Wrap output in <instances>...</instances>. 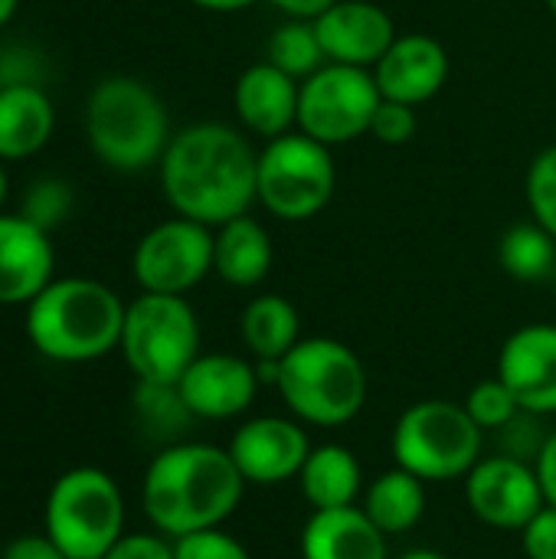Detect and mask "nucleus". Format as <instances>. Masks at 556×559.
Returning <instances> with one entry per match:
<instances>
[{
	"mask_svg": "<svg viewBox=\"0 0 556 559\" xmlns=\"http://www.w3.org/2000/svg\"><path fill=\"white\" fill-rule=\"evenodd\" d=\"M482 426L449 400L413 403L393 429V459L423 481L465 478L482 462Z\"/></svg>",
	"mask_w": 556,
	"mask_h": 559,
	"instance_id": "7",
	"label": "nucleus"
},
{
	"mask_svg": "<svg viewBox=\"0 0 556 559\" xmlns=\"http://www.w3.org/2000/svg\"><path fill=\"white\" fill-rule=\"evenodd\" d=\"M498 377L508 383L521 409L556 413V328L528 324L514 331L498 357Z\"/></svg>",
	"mask_w": 556,
	"mask_h": 559,
	"instance_id": "16",
	"label": "nucleus"
},
{
	"mask_svg": "<svg viewBox=\"0 0 556 559\" xmlns=\"http://www.w3.org/2000/svg\"><path fill=\"white\" fill-rule=\"evenodd\" d=\"M102 559H174V544L154 534H125Z\"/></svg>",
	"mask_w": 556,
	"mask_h": 559,
	"instance_id": "35",
	"label": "nucleus"
},
{
	"mask_svg": "<svg viewBox=\"0 0 556 559\" xmlns=\"http://www.w3.org/2000/svg\"><path fill=\"white\" fill-rule=\"evenodd\" d=\"M16 7H20V0H0V26H7L13 20Z\"/></svg>",
	"mask_w": 556,
	"mask_h": 559,
	"instance_id": "41",
	"label": "nucleus"
},
{
	"mask_svg": "<svg viewBox=\"0 0 556 559\" xmlns=\"http://www.w3.org/2000/svg\"><path fill=\"white\" fill-rule=\"evenodd\" d=\"M298 79L285 75L272 62L249 66L233 92L236 115L252 134L275 141L298 124Z\"/></svg>",
	"mask_w": 556,
	"mask_h": 559,
	"instance_id": "19",
	"label": "nucleus"
},
{
	"mask_svg": "<svg viewBox=\"0 0 556 559\" xmlns=\"http://www.w3.org/2000/svg\"><path fill=\"white\" fill-rule=\"evenodd\" d=\"M462 406L482 429H495V432L521 413V403L514 400V393L508 390V383L501 377L482 380L478 386H472V393Z\"/></svg>",
	"mask_w": 556,
	"mask_h": 559,
	"instance_id": "29",
	"label": "nucleus"
},
{
	"mask_svg": "<svg viewBox=\"0 0 556 559\" xmlns=\"http://www.w3.org/2000/svg\"><path fill=\"white\" fill-rule=\"evenodd\" d=\"M554 285H556V272H554Z\"/></svg>",
	"mask_w": 556,
	"mask_h": 559,
	"instance_id": "46",
	"label": "nucleus"
},
{
	"mask_svg": "<svg viewBox=\"0 0 556 559\" xmlns=\"http://www.w3.org/2000/svg\"><path fill=\"white\" fill-rule=\"evenodd\" d=\"M275 10H282V13H288L292 20H308V23H315L321 13H328L338 0H269Z\"/></svg>",
	"mask_w": 556,
	"mask_h": 559,
	"instance_id": "39",
	"label": "nucleus"
},
{
	"mask_svg": "<svg viewBox=\"0 0 556 559\" xmlns=\"http://www.w3.org/2000/svg\"><path fill=\"white\" fill-rule=\"evenodd\" d=\"M118 347L138 380L177 383L200 357V321L184 295L141 292L125 308Z\"/></svg>",
	"mask_w": 556,
	"mask_h": 559,
	"instance_id": "8",
	"label": "nucleus"
},
{
	"mask_svg": "<svg viewBox=\"0 0 556 559\" xmlns=\"http://www.w3.org/2000/svg\"><path fill=\"white\" fill-rule=\"evenodd\" d=\"M242 341L256 360H282L298 344V311L282 295H259L242 311Z\"/></svg>",
	"mask_w": 556,
	"mask_h": 559,
	"instance_id": "25",
	"label": "nucleus"
},
{
	"mask_svg": "<svg viewBox=\"0 0 556 559\" xmlns=\"http://www.w3.org/2000/svg\"><path fill=\"white\" fill-rule=\"evenodd\" d=\"M56 128L49 95L33 82H7L0 88V160H26L46 147Z\"/></svg>",
	"mask_w": 556,
	"mask_h": 559,
	"instance_id": "21",
	"label": "nucleus"
},
{
	"mask_svg": "<svg viewBox=\"0 0 556 559\" xmlns=\"http://www.w3.org/2000/svg\"><path fill=\"white\" fill-rule=\"evenodd\" d=\"M265 52H269L265 62H272L275 69H282L292 79H308L324 62V49H321L318 29L308 20H288L285 26H279L269 36V49Z\"/></svg>",
	"mask_w": 556,
	"mask_h": 559,
	"instance_id": "28",
	"label": "nucleus"
},
{
	"mask_svg": "<svg viewBox=\"0 0 556 559\" xmlns=\"http://www.w3.org/2000/svg\"><path fill=\"white\" fill-rule=\"evenodd\" d=\"M374 79L383 98L403 105L429 102L449 79V52L439 39L423 33L397 36L383 59L374 66Z\"/></svg>",
	"mask_w": 556,
	"mask_h": 559,
	"instance_id": "17",
	"label": "nucleus"
},
{
	"mask_svg": "<svg viewBox=\"0 0 556 559\" xmlns=\"http://www.w3.org/2000/svg\"><path fill=\"white\" fill-rule=\"evenodd\" d=\"M528 203L534 223H541L556 239V144L541 151L528 170Z\"/></svg>",
	"mask_w": 556,
	"mask_h": 559,
	"instance_id": "30",
	"label": "nucleus"
},
{
	"mask_svg": "<svg viewBox=\"0 0 556 559\" xmlns=\"http://www.w3.org/2000/svg\"><path fill=\"white\" fill-rule=\"evenodd\" d=\"M498 259L518 282H547L556 272V239L541 223H518L501 236Z\"/></svg>",
	"mask_w": 556,
	"mask_h": 559,
	"instance_id": "26",
	"label": "nucleus"
},
{
	"mask_svg": "<svg viewBox=\"0 0 556 559\" xmlns=\"http://www.w3.org/2000/svg\"><path fill=\"white\" fill-rule=\"evenodd\" d=\"M334 193V160L328 144L305 131H288L265 144L256 170V200L285 223L318 216Z\"/></svg>",
	"mask_w": 556,
	"mask_h": 559,
	"instance_id": "9",
	"label": "nucleus"
},
{
	"mask_svg": "<svg viewBox=\"0 0 556 559\" xmlns=\"http://www.w3.org/2000/svg\"><path fill=\"white\" fill-rule=\"evenodd\" d=\"M226 452L233 455L246 485H282L301 472L305 459L311 455V442L298 423L262 416L242 423Z\"/></svg>",
	"mask_w": 556,
	"mask_h": 559,
	"instance_id": "13",
	"label": "nucleus"
},
{
	"mask_svg": "<svg viewBox=\"0 0 556 559\" xmlns=\"http://www.w3.org/2000/svg\"><path fill=\"white\" fill-rule=\"evenodd\" d=\"M544 3L551 7V13H554V16H556V0H544Z\"/></svg>",
	"mask_w": 556,
	"mask_h": 559,
	"instance_id": "44",
	"label": "nucleus"
},
{
	"mask_svg": "<svg viewBox=\"0 0 556 559\" xmlns=\"http://www.w3.org/2000/svg\"><path fill=\"white\" fill-rule=\"evenodd\" d=\"M547 439H551V432H544V416L541 413H528V409H521L511 423H505L498 429V442L505 449L501 455L528 462V465L537 462V455L547 445Z\"/></svg>",
	"mask_w": 556,
	"mask_h": 559,
	"instance_id": "31",
	"label": "nucleus"
},
{
	"mask_svg": "<svg viewBox=\"0 0 556 559\" xmlns=\"http://www.w3.org/2000/svg\"><path fill=\"white\" fill-rule=\"evenodd\" d=\"M46 534L69 559H102L125 537V498L102 468H72L46 498Z\"/></svg>",
	"mask_w": 556,
	"mask_h": 559,
	"instance_id": "6",
	"label": "nucleus"
},
{
	"mask_svg": "<svg viewBox=\"0 0 556 559\" xmlns=\"http://www.w3.org/2000/svg\"><path fill=\"white\" fill-rule=\"evenodd\" d=\"M301 559H390L387 534L364 508L315 511L301 531Z\"/></svg>",
	"mask_w": 556,
	"mask_h": 559,
	"instance_id": "20",
	"label": "nucleus"
},
{
	"mask_svg": "<svg viewBox=\"0 0 556 559\" xmlns=\"http://www.w3.org/2000/svg\"><path fill=\"white\" fill-rule=\"evenodd\" d=\"M364 514L387 537H397V534L413 531L423 521V514H426V488H423V478H416L413 472H406L400 465L390 468V472H383L367 488Z\"/></svg>",
	"mask_w": 556,
	"mask_h": 559,
	"instance_id": "24",
	"label": "nucleus"
},
{
	"mask_svg": "<svg viewBox=\"0 0 556 559\" xmlns=\"http://www.w3.org/2000/svg\"><path fill=\"white\" fill-rule=\"evenodd\" d=\"M0 559H69L56 540L43 531V534H20L13 537L7 547H3V557Z\"/></svg>",
	"mask_w": 556,
	"mask_h": 559,
	"instance_id": "37",
	"label": "nucleus"
},
{
	"mask_svg": "<svg viewBox=\"0 0 556 559\" xmlns=\"http://www.w3.org/2000/svg\"><path fill=\"white\" fill-rule=\"evenodd\" d=\"M184 403L197 419H233L246 413L259 393L256 367L233 354H200L177 380Z\"/></svg>",
	"mask_w": 556,
	"mask_h": 559,
	"instance_id": "15",
	"label": "nucleus"
},
{
	"mask_svg": "<svg viewBox=\"0 0 556 559\" xmlns=\"http://www.w3.org/2000/svg\"><path fill=\"white\" fill-rule=\"evenodd\" d=\"M213 269L233 288L259 285L272 269V239L252 216H236L213 236Z\"/></svg>",
	"mask_w": 556,
	"mask_h": 559,
	"instance_id": "22",
	"label": "nucleus"
},
{
	"mask_svg": "<svg viewBox=\"0 0 556 559\" xmlns=\"http://www.w3.org/2000/svg\"><path fill=\"white\" fill-rule=\"evenodd\" d=\"M416 108L413 105H403V102H390L383 98L374 111V121H370V134L383 144H406L413 134H416Z\"/></svg>",
	"mask_w": 556,
	"mask_h": 559,
	"instance_id": "33",
	"label": "nucleus"
},
{
	"mask_svg": "<svg viewBox=\"0 0 556 559\" xmlns=\"http://www.w3.org/2000/svg\"><path fill=\"white\" fill-rule=\"evenodd\" d=\"M190 3L200 10H213V13H236V10L252 7L256 0H190Z\"/></svg>",
	"mask_w": 556,
	"mask_h": 559,
	"instance_id": "40",
	"label": "nucleus"
},
{
	"mask_svg": "<svg viewBox=\"0 0 556 559\" xmlns=\"http://www.w3.org/2000/svg\"><path fill=\"white\" fill-rule=\"evenodd\" d=\"M7 203V170H3V160H0V210Z\"/></svg>",
	"mask_w": 556,
	"mask_h": 559,
	"instance_id": "43",
	"label": "nucleus"
},
{
	"mask_svg": "<svg viewBox=\"0 0 556 559\" xmlns=\"http://www.w3.org/2000/svg\"><path fill=\"white\" fill-rule=\"evenodd\" d=\"M52 242L29 216L0 213V305H29L52 282Z\"/></svg>",
	"mask_w": 556,
	"mask_h": 559,
	"instance_id": "18",
	"label": "nucleus"
},
{
	"mask_svg": "<svg viewBox=\"0 0 556 559\" xmlns=\"http://www.w3.org/2000/svg\"><path fill=\"white\" fill-rule=\"evenodd\" d=\"M301 495L315 511H331V508H351L354 498L360 495L364 475L360 462L351 449L344 445H318L305 459L301 472Z\"/></svg>",
	"mask_w": 556,
	"mask_h": 559,
	"instance_id": "23",
	"label": "nucleus"
},
{
	"mask_svg": "<svg viewBox=\"0 0 556 559\" xmlns=\"http://www.w3.org/2000/svg\"><path fill=\"white\" fill-rule=\"evenodd\" d=\"M465 501L478 521L498 531H524L547 504L534 465L495 455L465 475Z\"/></svg>",
	"mask_w": 556,
	"mask_h": 559,
	"instance_id": "12",
	"label": "nucleus"
},
{
	"mask_svg": "<svg viewBox=\"0 0 556 559\" xmlns=\"http://www.w3.org/2000/svg\"><path fill=\"white\" fill-rule=\"evenodd\" d=\"M85 134L102 164L131 174L164 157L170 121L151 85L131 75H108L88 95Z\"/></svg>",
	"mask_w": 556,
	"mask_h": 559,
	"instance_id": "4",
	"label": "nucleus"
},
{
	"mask_svg": "<svg viewBox=\"0 0 556 559\" xmlns=\"http://www.w3.org/2000/svg\"><path fill=\"white\" fill-rule=\"evenodd\" d=\"M213 269V233L210 226L177 216L147 229L134 249L131 272L144 292L187 295Z\"/></svg>",
	"mask_w": 556,
	"mask_h": 559,
	"instance_id": "11",
	"label": "nucleus"
},
{
	"mask_svg": "<svg viewBox=\"0 0 556 559\" xmlns=\"http://www.w3.org/2000/svg\"><path fill=\"white\" fill-rule=\"evenodd\" d=\"M62 213H66V190L59 183H46V187H36V193L26 200V213L23 216H29L33 223H39L46 229Z\"/></svg>",
	"mask_w": 556,
	"mask_h": 559,
	"instance_id": "36",
	"label": "nucleus"
},
{
	"mask_svg": "<svg viewBox=\"0 0 556 559\" xmlns=\"http://www.w3.org/2000/svg\"><path fill=\"white\" fill-rule=\"evenodd\" d=\"M285 406L311 426H344L367 403V370L360 357L331 337L298 341L279 360V386Z\"/></svg>",
	"mask_w": 556,
	"mask_h": 559,
	"instance_id": "5",
	"label": "nucleus"
},
{
	"mask_svg": "<svg viewBox=\"0 0 556 559\" xmlns=\"http://www.w3.org/2000/svg\"><path fill=\"white\" fill-rule=\"evenodd\" d=\"M528 559H556V508L544 504L534 521L521 531Z\"/></svg>",
	"mask_w": 556,
	"mask_h": 559,
	"instance_id": "34",
	"label": "nucleus"
},
{
	"mask_svg": "<svg viewBox=\"0 0 556 559\" xmlns=\"http://www.w3.org/2000/svg\"><path fill=\"white\" fill-rule=\"evenodd\" d=\"M534 472H537V481L544 488V501L556 508V429L551 432L547 445L541 449V455L534 462Z\"/></svg>",
	"mask_w": 556,
	"mask_h": 559,
	"instance_id": "38",
	"label": "nucleus"
},
{
	"mask_svg": "<svg viewBox=\"0 0 556 559\" xmlns=\"http://www.w3.org/2000/svg\"><path fill=\"white\" fill-rule=\"evenodd\" d=\"M383 102L377 79L357 66H321L301 82L298 128L321 144H347L370 131L374 111Z\"/></svg>",
	"mask_w": 556,
	"mask_h": 559,
	"instance_id": "10",
	"label": "nucleus"
},
{
	"mask_svg": "<svg viewBox=\"0 0 556 559\" xmlns=\"http://www.w3.org/2000/svg\"><path fill=\"white\" fill-rule=\"evenodd\" d=\"M125 308L95 278H52L26 305V337L46 360L88 364L121 344Z\"/></svg>",
	"mask_w": 556,
	"mask_h": 559,
	"instance_id": "3",
	"label": "nucleus"
},
{
	"mask_svg": "<svg viewBox=\"0 0 556 559\" xmlns=\"http://www.w3.org/2000/svg\"><path fill=\"white\" fill-rule=\"evenodd\" d=\"M256 170L259 154L236 128L200 121L170 138L161 157V187L177 216L223 226L252 206Z\"/></svg>",
	"mask_w": 556,
	"mask_h": 559,
	"instance_id": "1",
	"label": "nucleus"
},
{
	"mask_svg": "<svg viewBox=\"0 0 556 559\" xmlns=\"http://www.w3.org/2000/svg\"><path fill=\"white\" fill-rule=\"evenodd\" d=\"M242 491L246 478L226 449L174 442L151 459L141 485V504L161 534L184 537L220 527L226 518H233Z\"/></svg>",
	"mask_w": 556,
	"mask_h": 559,
	"instance_id": "2",
	"label": "nucleus"
},
{
	"mask_svg": "<svg viewBox=\"0 0 556 559\" xmlns=\"http://www.w3.org/2000/svg\"><path fill=\"white\" fill-rule=\"evenodd\" d=\"M3 85H7V72L0 69V88H3Z\"/></svg>",
	"mask_w": 556,
	"mask_h": 559,
	"instance_id": "45",
	"label": "nucleus"
},
{
	"mask_svg": "<svg viewBox=\"0 0 556 559\" xmlns=\"http://www.w3.org/2000/svg\"><path fill=\"white\" fill-rule=\"evenodd\" d=\"M324 59L338 66H377L397 39L390 13L370 0H338L315 20Z\"/></svg>",
	"mask_w": 556,
	"mask_h": 559,
	"instance_id": "14",
	"label": "nucleus"
},
{
	"mask_svg": "<svg viewBox=\"0 0 556 559\" xmlns=\"http://www.w3.org/2000/svg\"><path fill=\"white\" fill-rule=\"evenodd\" d=\"M134 419L144 432H151V439H177L197 416L190 413V406L180 396L177 383H151V380H138L134 396Z\"/></svg>",
	"mask_w": 556,
	"mask_h": 559,
	"instance_id": "27",
	"label": "nucleus"
},
{
	"mask_svg": "<svg viewBox=\"0 0 556 559\" xmlns=\"http://www.w3.org/2000/svg\"><path fill=\"white\" fill-rule=\"evenodd\" d=\"M174 559H252L249 550L223 534L220 527H210V531H193V534H184V537H174Z\"/></svg>",
	"mask_w": 556,
	"mask_h": 559,
	"instance_id": "32",
	"label": "nucleus"
},
{
	"mask_svg": "<svg viewBox=\"0 0 556 559\" xmlns=\"http://www.w3.org/2000/svg\"><path fill=\"white\" fill-rule=\"evenodd\" d=\"M397 559H446L442 554H436V550H410V554H403V557Z\"/></svg>",
	"mask_w": 556,
	"mask_h": 559,
	"instance_id": "42",
	"label": "nucleus"
}]
</instances>
